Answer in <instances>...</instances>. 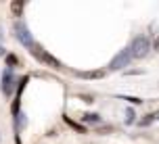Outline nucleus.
<instances>
[{
  "label": "nucleus",
  "mask_w": 159,
  "mask_h": 144,
  "mask_svg": "<svg viewBox=\"0 0 159 144\" xmlns=\"http://www.w3.org/2000/svg\"><path fill=\"white\" fill-rule=\"evenodd\" d=\"M157 117H159V115H157Z\"/></svg>",
  "instance_id": "15"
},
{
  "label": "nucleus",
  "mask_w": 159,
  "mask_h": 144,
  "mask_svg": "<svg viewBox=\"0 0 159 144\" xmlns=\"http://www.w3.org/2000/svg\"><path fill=\"white\" fill-rule=\"evenodd\" d=\"M130 61H132L130 50H128V48L119 50L117 55L113 56V61L109 63V71H119V69H124V67H128V65H130Z\"/></svg>",
  "instance_id": "3"
},
{
  "label": "nucleus",
  "mask_w": 159,
  "mask_h": 144,
  "mask_svg": "<svg viewBox=\"0 0 159 144\" xmlns=\"http://www.w3.org/2000/svg\"><path fill=\"white\" fill-rule=\"evenodd\" d=\"M126 123H134V111H132V109L126 111Z\"/></svg>",
  "instance_id": "10"
},
{
  "label": "nucleus",
  "mask_w": 159,
  "mask_h": 144,
  "mask_svg": "<svg viewBox=\"0 0 159 144\" xmlns=\"http://www.w3.org/2000/svg\"><path fill=\"white\" fill-rule=\"evenodd\" d=\"M75 75L84 77V80H101V77H105V71H78Z\"/></svg>",
  "instance_id": "6"
},
{
  "label": "nucleus",
  "mask_w": 159,
  "mask_h": 144,
  "mask_svg": "<svg viewBox=\"0 0 159 144\" xmlns=\"http://www.w3.org/2000/svg\"><path fill=\"white\" fill-rule=\"evenodd\" d=\"M11 8H13V13H15V15H19V13L23 11V2H13Z\"/></svg>",
  "instance_id": "8"
},
{
  "label": "nucleus",
  "mask_w": 159,
  "mask_h": 144,
  "mask_svg": "<svg viewBox=\"0 0 159 144\" xmlns=\"http://www.w3.org/2000/svg\"><path fill=\"white\" fill-rule=\"evenodd\" d=\"M32 55L36 56V59H40V61H42V63L50 65V67H52V69H61V63H59V61H57L55 56H50V55H48L46 50H42V48H40L38 44H34V48H32Z\"/></svg>",
  "instance_id": "4"
},
{
  "label": "nucleus",
  "mask_w": 159,
  "mask_h": 144,
  "mask_svg": "<svg viewBox=\"0 0 159 144\" xmlns=\"http://www.w3.org/2000/svg\"><path fill=\"white\" fill-rule=\"evenodd\" d=\"M82 119L86 121V123H98V121H101V115H96V113H86Z\"/></svg>",
  "instance_id": "7"
},
{
  "label": "nucleus",
  "mask_w": 159,
  "mask_h": 144,
  "mask_svg": "<svg viewBox=\"0 0 159 144\" xmlns=\"http://www.w3.org/2000/svg\"><path fill=\"white\" fill-rule=\"evenodd\" d=\"M0 55H4V48H2V46H0Z\"/></svg>",
  "instance_id": "13"
},
{
  "label": "nucleus",
  "mask_w": 159,
  "mask_h": 144,
  "mask_svg": "<svg viewBox=\"0 0 159 144\" xmlns=\"http://www.w3.org/2000/svg\"><path fill=\"white\" fill-rule=\"evenodd\" d=\"M128 50H130L132 59H143V56L149 55V50H151V42H149L147 36H138V38L132 40V44H130Z\"/></svg>",
  "instance_id": "1"
},
{
  "label": "nucleus",
  "mask_w": 159,
  "mask_h": 144,
  "mask_svg": "<svg viewBox=\"0 0 159 144\" xmlns=\"http://www.w3.org/2000/svg\"><path fill=\"white\" fill-rule=\"evenodd\" d=\"M13 88H15V77H13V71L7 69L2 73V92H4V96L13 94Z\"/></svg>",
  "instance_id": "5"
},
{
  "label": "nucleus",
  "mask_w": 159,
  "mask_h": 144,
  "mask_svg": "<svg viewBox=\"0 0 159 144\" xmlns=\"http://www.w3.org/2000/svg\"><path fill=\"white\" fill-rule=\"evenodd\" d=\"M124 100H130V103H134V104H140V103H143L140 98H134V96H124Z\"/></svg>",
  "instance_id": "12"
},
{
  "label": "nucleus",
  "mask_w": 159,
  "mask_h": 144,
  "mask_svg": "<svg viewBox=\"0 0 159 144\" xmlns=\"http://www.w3.org/2000/svg\"><path fill=\"white\" fill-rule=\"evenodd\" d=\"M17 63H19V61H17L15 55H8L7 56V65H8V67H13V65H17Z\"/></svg>",
  "instance_id": "11"
},
{
  "label": "nucleus",
  "mask_w": 159,
  "mask_h": 144,
  "mask_svg": "<svg viewBox=\"0 0 159 144\" xmlns=\"http://www.w3.org/2000/svg\"><path fill=\"white\" fill-rule=\"evenodd\" d=\"M65 123H69V125H71L73 129H78V132H82V134H84V128H82V125H78L75 121H71V119H69V117H65Z\"/></svg>",
  "instance_id": "9"
},
{
  "label": "nucleus",
  "mask_w": 159,
  "mask_h": 144,
  "mask_svg": "<svg viewBox=\"0 0 159 144\" xmlns=\"http://www.w3.org/2000/svg\"><path fill=\"white\" fill-rule=\"evenodd\" d=\"M0 40H2V29H0Z\"/></svg>",
  "instance_id": "14"
},
{
  "label": "nucleus",
  "mask_w": 159,
  "mask_h": 144,
  "mask_svg": "<svg viewBox=\"0 0 159 144\" xmlns=\"http://www.w3.org/2000/svg\"><path fill=\"white\" fill-rule=\"evenodd\" d=\"M15 36H17V40L21 42L23 46H27L30 50L34 48V38H32V33H30V29H27V25L23 23V21H17L15 23Z\"/></svg>",
  "instance_id": "2"
}]
</instances>
